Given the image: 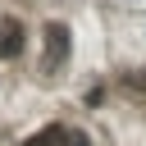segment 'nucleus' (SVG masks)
Here are the masks:
<instances>
[{
    "label": "nucleus",
    "instance_id": "obj_1",
    "mask_svg": "<svg viewBox=\"0 0 146 146\" xmlns=\"http://www.w3.org/2000/svg\"><path fill=\"white\" fill-rule=\"evenodd\" d=\"M68 59V27L64 23H46V64L59 68Z\"/></svg>",
    "mask_w": 146,
    "mask_h": 146
},
{
    "label": "nucleus",
    "instance_id": "obj_2",
    "mask_svg": "<svg viewBox=\"0 0 146 146\" xmlns=\"http://www.w3.org/2000/svg\"><path fill=\"white\" fill-rule=\"evenodd\" d=\"M18 55H23V23L0 18V59H18Z\"/></svg>",
    "mask_w": 146,
    "mask_h": 146
},
{
    "label": "nucleus",
    "instance_id": "obj_3",
    "mask_svg": "<svg viewBox=\"0 0 146 146\" xmlns=\"http://www.w3.org/2000/svg\"><path fill=\"white\" fill-rule=\"evenodd\" d=\"M64 137H68V132H64L59 123H50V128H41V132H32V137H27L23 146H64Z\"/></svg>",
    "mask_w": 146,
    "mask_h": 146
},
{
    "label": "nucleus",
    "instance_id": "obj_4",
    "mask_svg": "<svg viewBox=\"0 0 146 146\" xmlns=\"http://www.w3.org/2000/svg\"><path fill=\"white\" fill-rule=\"evenodd\" d=\"M64 146H87V137H64Z\"/></svg>",
    "mask_w": 146,
    "mask_h": 146
}]
</instances>
